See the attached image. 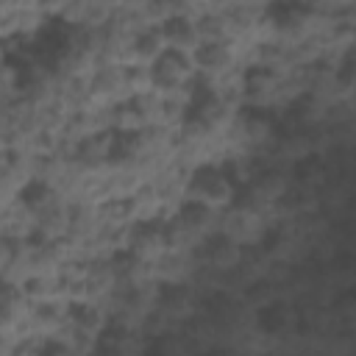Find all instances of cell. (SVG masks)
<instances>
[{"label":"cell","instance_id":"obj_1","mask_svg":"<svg viewBox=\"0 0 356 356\" xmlns=\"http://www.w3.org/2000/svg\"><path fill=\"white\" fill-rule=\"evenodd\" d=\"M147 67H150V89L159 95H178V89L186 92V83L195 75L192 53L175 47H164Z\"/></svg>","mask_w":356,"mask_h":356},{"label":"cell","instance_id":"obj_2","mask_svg":"<svg viewBox=\"0 0 356 356\" xmlns=\"http://www.w3.org/2000/svg\"><path fill=\"white\" fill-rule=\"evenodd\" d=\"M236 195V184L234 178L225 172L222 164H200L189 172L186 178V197H195V200H203L209 206H225L228 200H234Z\"/></svg>","mask_w":356,"mask_h":356},{"label":"cell","instance_id":"obj_3","mask_svg":"<svg viewBox=\"0 0 356 356\" xmlns=\"http://www.w3.org/2000/svg\"><path fill=\"white\" fill-rule=\"evenodd\" d=\"M159 31H161V36H164V44H167V47H175V50L192 53V50L197 47V42H200L197 19H192L186 11H175V14L161 17Z\"/></svg>","mask_w":356,"mask_h":356},{"label":"cell","instance_id":"obj_4","mask_svg":"<svg viewBox=\"0 0 356 356\" xmlns=\"http://www.w3.org/2000/svg\"><path fill=\"white\" fill-rule=\"evenodd\" d=\"M192 61L203 75H222L234 64V47L228 39H200L192 50Z\"/></svg>","mask_w":356,"mask_h":356},{"label":"cell","instance_id":"obj_5","mask_svg":"<svg viewBox=\"0 0 356 356\" xmlns=\"http://www.w3.org/2000/svg\"><path fill=\"white\" fill-rule=\"evenodd\" d=\"M67 323L72 325L75 334H97L106 325L103 312L92 300H70L67 303Z\"/></svg>","mask_w":356,"mask_h":356}]
</instances>
